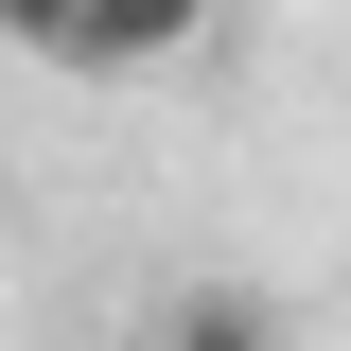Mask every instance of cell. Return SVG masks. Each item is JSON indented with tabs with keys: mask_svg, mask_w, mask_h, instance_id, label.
<instances>
[{
	"mask_svg": "<svg viewBox=\"0 0 351 351\" xmlns=\"http://www.w3.org/2000/svg\"><path fill=\"white\" fill-rule=\"evenodd\" d=\"M193 53H211V0H71L53 71H88V88H141V71H193Z\"/></svg>",
	"mask_w": 351,
	"mask_h": 351,
	"instance_id": "1",
	"label": "cell"
},
{
	"mask_svg": "<svg viewBox=\"0 0 351 351\" xmlns=\"http://www.w3.org/2000/svg\"><path fill=\"white\" fill-rule=\"evenodd\" d=\"M141 351H299V316L263 299V281H176V299H158V334H141Z\"/></svg>",
	"mask_w": 351,
	"mask_h": 351,
	"instance_id": "2",
	"label": "cell"
},
{
	"mask_svg": "<svg viewBox=\"0 0 351 351\" xmlns=\"http://www.w3.org/2000/svg\"><path fill=\"white\" fill-rule=\"evenodd\" d=\"M0 36H18V53H53V36H71V0H0Z\"/></svg>",
	"mask_w": 351,
	"mask_h": 351,
	"instance_id": "3",
	"label": "cell"
}]
</instances>
